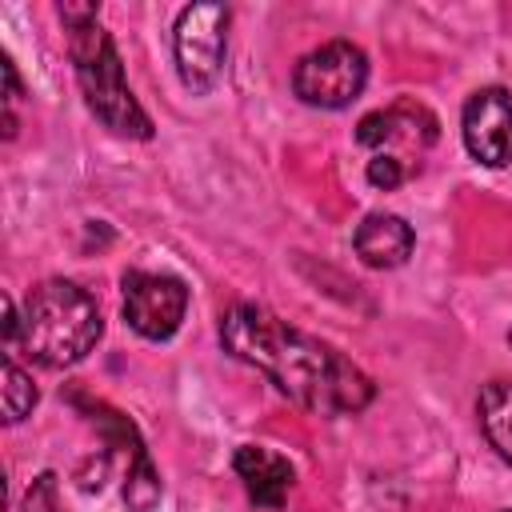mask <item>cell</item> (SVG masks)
Wrapping results in <instances>:
<instances>
[{"label": "cell", "mask_w": 512, "mask_h": 512, "mask_svg": "<svg viewBox=\"0 0 512 512\" xmlns=\"http://www.w3.org/2000/svg\"><path fill=\"white\" fill-rule=\"evenodd\" d=\"M356 140L372 152H396V144L404 148V160L412 168H420L412 160V152L420 156L432 140H436V116L420 104H392V108H380V112H368L360 124H356Z\"/></svg>", "instance_id": "obj_8"}, {"label": "cell", "mask_w": 512, "mask_h": 512, "mask_svg": "<svg viewBox=\"0 0 512 512\" xmlns=\"http://www.w3.org/2000/svg\"><path fill=\"white\" fill-rule=\"evenodd\" d=\"M352 248L368 268H400L416 248V232L396 212H372L352 232Z\"/></svg>", "instance_id": "obj_10"}, {"label": "cell", "mask_w": 512, "mask_h": 512, "mask_svg": "<svg viewBox=\"0 0 512 512\" xmlns=\"http://www.w3.org/2000/svg\"><path fill=\"white\" fill-rule=\"evenodd\" d=\"M164 496V484H160V472L148 456V448L140 444L136 452H128V476H124V508L128 512H152Z\"/></svg>", "instance_id": "obj_12"}, {"label": "cell", "mask_w": 512, "mask_h": 512, "mask_svg": "<svg viewBox=\"0 0 512 512\" xmlns=\"http://www.w3.org/2000/svg\"><path fill=\"white\" fill-rule=\"evenodd\" d=\"M504 512H512V508H504Z\"/></svg>", "instance_id": "obj_18"}, {"label": "cell", "mask_w": 512, "mask_h": 512, "mask_svg": "<svg viewBox=\"0 0 512 512\" xmlns=\"http://www.w3.org/2000/svg\"><path fill=\"white\" fill-rule=\"evenodd\" d=\"M172 56L180 84L188 92H208L216 88L228 56V8L224 4H188L176 16L172 28Z\"/></svg>", "instance_id": "obj_5"}, {"label": "cell", "mask_w": 512, "mask_h": 512, "mask_svg": "<svg viewBox=\"0 0 512 512\" xmlns=\"http://www.w3.org/2000/svg\"><path fill=\"white\" fill-rule=\"evenodd\" d=\"M364 84H368V56L352 40H328L308 56H300V64L292 68L296 100L324 112L348 108L364 92Z\"/></svg>", "instance_id": "obj_4"}, {"label": "cell", "mask_w": 512, "mask_h": 512, "mask_svg": "<svg viewBox=\"0 0 512 512\" xmlns=\"http://www.w3.org/2000/svg\"><path fill=\"white\" fill-rule=\"evenodd\" d=\"M104 320L88 288L72 280H44L20 304L16 352L40 368H72L100 344Z\"/></svg>", "instance_id": "obj_2"}, {"label": "cell", "mask_w": 512, "mask_h": 512, "mask_svg": "<svg viewBox=\"0 0 512 512\" xmlns=\"http://www.w3.org/2000/svg\"><path fill=\"white\" fill-rule=\"evenodd\" d=\"M232 468H236V476L244 480L248 500H252L256 508H272V512L288 500L292 480H296L292 464H288L280 452L260 448V444H240L236 456H232Z\"/></svg>", "instance_id": "obj_9"}, {"label": "cell", "mask_w": 512, "mask_h": 512, "mask_svg": "<svg viewBox=\"0 0 512 512\" xmlns=\"http://www.w3.org/2000/svg\"><path fill=\"white\" fill-rule=\"evenodd\" d=\"M220 348L276 384L280 396L316 416H356L372 404V376L340 348L280 320L260 304H232L220 316Z\"/></svg>", "instance_id": "obj_1"}, {"label": "cell", "mask_w": 512, "mask_h": 512, "mask_svg": "<svg viewBox=\"0 0 512 512\" xmlns=\"http://www.w3.org/2000/svg\"><path fill=\"white\" fill-rule=\"evenodd\" d=\"M56 12H60V20H64V28H80V24H92V20L100 16L96 4H72V0H64Z\"/></svg>", "instance_id": "obj_16"}, {"label": "cell", "mask_w": 512, "mask_h": 512, "mask_svg": "<svg viewBox=\"0 0 512 512\" xmlns=\"http://www.w3.org/2000/svg\"><path fill=\"white\" fill-rule=\"evenodd\" d=\"M0 380H4V424H20L32 408H36V384H32V376L12 360V356H4V372H0Z\"/></svg>", "instance_id": "obj_13"}, {"label": "cell", "mask_w": 512, "mask_h": 512, "mask_svg": "<svg viewBox=\"0 0 512 512\" xmlns=\"http://www.w3.org/2000/svg\"><path fill=\"white\" fill-rule=\"evenodd\" d=\"M28 512H60V500H56V476L52 472H40L28 488V500H24Z\"/></svg>", "instance_id": "obj_15"}, {"label": "cell", "mask_w": 512, "mask_h": 512, "mask_svg": "<svg viewBox=\"0 0 512 512\" xmlns=\"http://www.w3.org/2000/svg\"><path fill=\"white\" fill-rule=\"evenodd\" d=\"M68 56L76 68V84L80 96L88 104V112L124 140H152V120L140 108V100L128 88L120 52L112 44V36L92 20L80 28H68Z\"/></svg>", "instance_id": "obj_3"}, {"label": "cell", "mask_w": 512, "mask_h": 512, "mask_svg": "<svg viewBox=\"0 0 512 512\" xmlns=\"http://www.w3.org/2000/svg\"><path fill=\"white\" fill-rule=\"evenodd\" d=\"M476 424L492 452L512 468V380H488L476 392Z\"/></svg>", "instance_id": "obj_11"}, {"label": "cell", "mask_w": 512, "mask_h": 512, "mask_svg": "<svg viewBox=\"0 0 512 512\" xmlns=\"http://www.w3.org/2000/svg\"><path fill=\"white\" fill-rule=\"evenodd\" d=\"M464 148L484 168L512 164V96L504 88H480L468 96L460 116Z\"/></svg>", "instance_id": "obj_7"}, {"label": "cell", "mask_w": 512, "mask_h": 512, "mask_svg": "<svg viewBox=\"0 0 512 512\" xmlns=\"http://www.w3.org/2000/svg\"><path fill=\"white\" fill-rule=\"evenodd\" d=\"M408 176H412V168H408L404 160H396V156H388V152H372V160H368V184H372V188L392 192V188H400Z\"/></svg>", "instance_id": "obj_14"}, {"label": "cell", "mask_w": 512, "mask_h": 512, "mask_svg": "<svg viewBox=\"0 0 512 512\" xmlns=\"http://www.w3.org/2000/svg\"><path fill=\"white\" fill-rule=\"evenodd\" d=\"M508 344H512V332H508Z\"/></svg>", "instance_id": "obj_17"}, {"label": "cell", "mask_w": 512, "mask_h": 512, "mask_svg": "<svg viewBox=\"0 0 512 512\" xmlns=\"http://www.w3.org/2000/svg\"><path fill=\"white\" fill-rule=\"evenodd\" d=\"M124 288V320L144 340H172L188 312V284L172 272H140L128 268L120 276Z\"/></svg>", "instance_id": "obj_6"}]
</instances>
